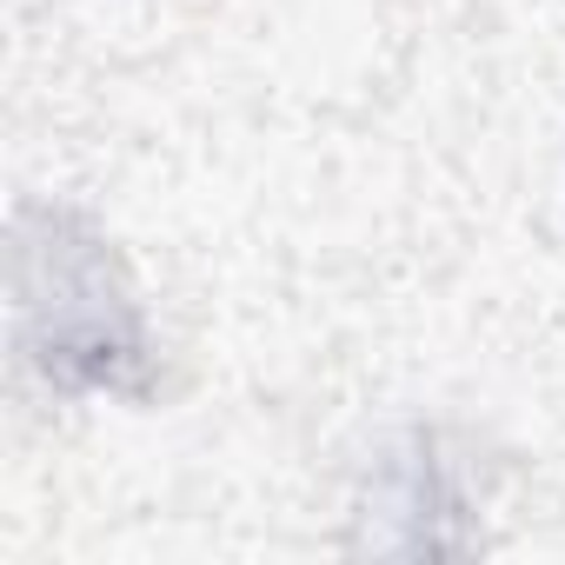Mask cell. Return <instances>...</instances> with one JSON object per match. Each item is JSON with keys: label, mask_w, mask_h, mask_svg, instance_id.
I'll return each instance as SVG.
<instances>
[{"label": "cell", "mask_w": 565, "mask_h": 565, "mask_svg": "<svg viewBox=\"0 0 565 565\" xmlns=\"http://www.w3.org/2000/svg\"><path fill=\"white\" fill-rule=\"evenodd\" d=\"M21 353L61 393H140L147 327L114 253L67 213H21L14 233Z\"/></svg>", "instance_id": "obj_1"}]
</instances>
